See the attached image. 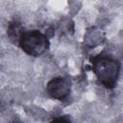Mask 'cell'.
I'll use <instances>...</instances> for the list:
<instances>
[{
  "label": "cell",
  "instance_id": "cell-1",
  "mask_svg": "<svg viewBox=\"0 0 123 123\" xmlns=\"http://www.w3.org/2000/svg\"><path fill=\"white\" fill-rule=\"evenodd\" d=\"M92 70L98 81L107 88L115 86L120 73V63L109 56H97L91 59Z\"/></svg>",
  "mask_w": 123,
  "mask_h": 123
},
{
  "label": "cell",
  "instance_id": "cell-2",
  "mask_svg": "<svg viewBox=\"0 0 123 123\" xmlns=\"http://www.w3.org/2000/svg\"><path fill=\"white\" fill-rule=\"evenodd\" d=\"M18 42L19 46L26 54L35 57L44 53L49 46L46 36L37 30L22 32Z\"/></svg>",
  "mask_w": 123,
  "mask_h": 123
},
{
  "label": "cell",
  "instance_id": "cell-3",
  "mask_svg": "<svg viewBox=\"0 0 123 123\" xmlns=\"http://www.w3.org/2000/svg\"><path fill=\"white\" fill-rule=\"evenodd\" d=\"M46 89L52 98L63 100L70 92V81L65 77H56L48 82Z\"/></svg>",
  "mask_w": 123,
  "mask_h": 123
},
{
  "label": "cell",
  "instance_id": "cell-4",
  "mask_svg": "<svg viewBox=\"0 0 123 123\" xmlns=\"http://www.w3.org/2000/svg\"><path fill=\"white\" fill-rule=\"evenodd\" d=\"M51 123H70V122L65 117H59V118H56L53 121H51Z\"/></svg>",
  "mask_w": 123,
  "mask_h": 123
}]
</instances>
